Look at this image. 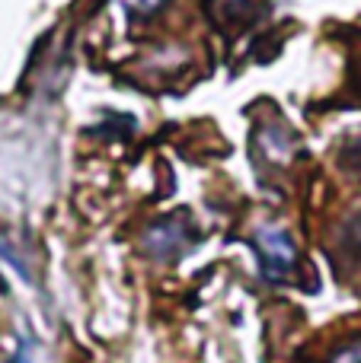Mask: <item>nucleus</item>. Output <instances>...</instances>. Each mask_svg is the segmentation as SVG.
<instances>
[{"instance_id":"obj_5","label":"nucleus","mask_w":361,"mask_h":363,"mask_svg":"<svg viewBox=\"0 0 361 363\" xmlns=\"http://www.w3.org/2000/svg\"><path fill=\"white\" fill-rule=\"evenodd\" d=\"M128 13H153L166 4V0H122Z\"/></svg>"},{"instance_id":"obj_4","label":"nucleus","mask_w":361,"mask_h":363,"mask_svg":"<svg viewBox=\"0 0 361 363\" xmlns=\"http://www.w3.org/2000/svg\"><path fill=\"white\" fill-rule=\"evenodd\" d=\"M330 363H361V341H349V345H343L336 354H333Z\"/></svg>"},{"instance_id":"obj_6","label":"nucleus","mask_w":361,"mask_h":363,"mask_svg":"<svg viewBox=\"0 0 361 363\" xmlns=\"http://www.w3.org/2000/svg\"><path fill=\"white\" fill-rule=\"evenodd\" d=\"M10 363H36V351H32L29 341H23V345H19V351L13 354Z\"/></svg>"},{"instance_id":"obj_1","label":"nucleus","mask_w":361,"mask_h":363,"mask_svg":"<svg viewBox=\"0 0 361 363\" xmlns=\"http://www.w3.org/2000/svg\"><path fill=\"white\" fill-rule=\"evenodd\" d=\"M256 252H259L262 274L272 277V281L288 277L294 271V264H298V245L281 226H262L256 233Z\"/></svg>"},{"instance_id":"obj_3","label":"nucleus","mask_w":361,"mask_h":363,"mask_svg":"<svg viewBox=\"0 0 361 363\" xmlns=\"http://www.w3.org/2000/svg\"><path fill=\"white\" fill-rule=\"evenodd\" d=\"M147 245H151L157 255H173V252H183L185 249V226L173 223H160L147 233Z\"/></svg>"},{"instance_id":"obj_2","label":"nucleus","mask_w":361,"mask_h":363,"mask_svg":"<svg viewBox=\"0 0 361 363\" xmlns=\"http://www.w3.org/2000/svg\"><path fill=\"white\" fill-rule=\"evenodd\" d=\"M291 153H294V140L285 128L269 125L259 131V138H256V157H259L262 163L285 166L288 160H291Z\"/></svg>"}]
</instances>
